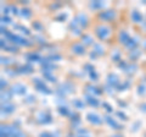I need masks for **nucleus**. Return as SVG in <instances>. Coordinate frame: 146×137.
<instances>
[{
  "mask_svg": "<svg viewBox=\"0 0 146 137\" xmlns=\"http://www.w3.org/2000/svg\"><path fill=\"white\" fill-rule=\"evenodd\" d=\"M82 43L85 45H91L93 44V38L89 34H82Z\"/></svg>",
  "mask_w": 146,
  "mask_h": 137,
  "instance_id": "393cba45",
  "label": "nucleus"
},
{
  "mask_svg": "<svg viewBox=\"0 0 146 137\" xmlns=\"http://www.w3.org/2000/svg\"><path fill=\"white\" fill-rule=\"evenodd\" d=\"M86 91H88L89 93H91V94H101L102 93V91L100 89V88H98V87H95V86H86Z\"/></svg>",
  "mask_w": 146,
  "mask_h": 137,
  "instance_id": "bb28decb",
  "label": "nucleus"
},
{
  "mask_svg": "<svg viewBox=\"0 0 146 137\" xmlns=\"http://www.w3.org/2000/svg\"><path fill=\"white\" fill-rule=\"evenodd\" d=\"M101 105H102L104 108H106V110H107V111H110V113H111V111L113 110V108H112L111 105H110V104H108V103H106V102H104V103L101 104Z\"/></svg>",
  "mask_w": 146,
  "mask_h": 137,
  "instance_id": "58836bf2",
  "label": "nucleus"
},
{
  "mask_svg": "<svg viewBox=\"0 0 146 137\" xmlns=\"http://www.w3.org/2000/svg\"><path fill=\"white\" fill-rule=\"evenodd\" d=\"M66 20V13H60V15L56 16V21H63Z\"/></svg>",
  "mask_w": 146,
  "mask_h": 137,
  "instance_id": "37998d69",
  "label": "nucleus"
},
{
  "mask_svg": "<svg viewBox=\"0 0 146 137\" xmlns=\"http://www.w3.org/2000/svg\"><path fill=\"white\" fill-rule=\"evenodd\" d=\"M110 137H123L122 135H112V136H110Z\"/></svg>",
  "mask_w": 146,
  "mask_h": 137,
  "instance_id": "864d4df0",
  "label": "nucleus"
},
{
  "mask_svg": "<svg viewBox=\"0 0 146 137\" xmlns=\"http://www.w3.org/2000/svg\"><path fill=\"white\" fill-rule=\"evenodd\" d=\"M33 70L34 68H33V66H32L31 64H26V65H22V66L16 68V74H25V75H27V74H32Z\"/></svg>",
  "mask_w": 146,
  "mask_h": 137,
  "instance_id": "f8f14e48",
  "label": "nucleus"
},
{
  "mask_svg": "<svg viewBox=\"0 0 146 137\" xmlns=\"http://www.w3.org/2000/svg\"><path fill=\"white\" fill-rule=\"evenodd\" d=\"M91 53L96 56H100V55H104L105 54V49H104V47L101 44H94L93 45V52Z\"/></svg>",
  "mask_w": 146,
  "mask_h": 137,
  "instance_id": "4be33fe9",
  "label": "nucleus"
},
{
  "mask_svg": "<svg viewBox=\"0 0 146 137\" xmlns=\"http://www.w3.org/2000/svg\"><path fill=\"white\" fill-rule=\"evenodd\" d=\"M89 6L93 9V10H100V9H102L105 6V4L102 1H99V0H96V1H91Z\"/></svg>",
  "mask_w": 146,
  "mask_h": 137,
  "instance_id": "b1692460",
  "label": "nucleus"
},
{
  "mask_svg": "<svg viewBox=\"0 0 146 137\" xmlns=\"http://www.w3.org/2000/svg\"><path fill=\"white\" fill-rule=\"evenodd\" d=\"M73 21H74L76 24L80 27V28H86V26H88V24H89L88 17H86V15L83 13V12H79L78 15L74 17V20Z\"/></svg>",
  "mask_w": 146,
  "mask_h": 137,
  "instance_id": "20e7f679",
  "label": "nucleus"
},
{
  "mask_svg": "<svg viewBox=\"0 0 146 137\" xmlns=\"http://www.w3.org/2000/svg\"><path fill=\"white\" fill-rule=\"evenodd\" d=\"M34 97H32V95H31V97H28V99H27V102H28V103H32V102H34Z\"/></svg>",
  "mask_w": 146,
  "mask_h": 137,
  "instance_id": "8fccbe9b",
  "label": "nucleus"
},
{
  "mask_svg": "<svg viewBox=\"0 0 146 137\" xmlns=\"http://www.w3.org/2000/svg\"><path fill=\"white\" fill-rule=\"evenodd\" d=\"M15 111V105L10 102H3L1 104V113L3 114H11Z\"/></svg>",
  "mask_w": 146,
  "mask_h": 137,
  "instance_id": "ddd939ff",
  "label": "nucleus"
},
{
  "mask_svg": "<svg viewBox=\"0 0 146 137\" xmlns=\"http://www.w3.org/2000/svg\"><path fill=\"white\" fill-rule=\"evenodd\" d=\"M36 121H38L39 124L46 125V124L52 122V118H51V115H50L48 111H44V113H40L39 115H38V118H36Z\"/></svg>",
  "mask_w": 146,
  "mask_h": 137,
  "instance_id": "6e6552de",
  "label": "nucleus"
},
{
  "mask_svg": "<svg viewBox=\"0 0 146 137\" xmlns=\"http://www.w3.org/2000/svg\"><path fill=\"white\" fill-rule=\"evenodd\" d=\"M26 59L28 61H31V62H33V61H42L43 60V58L40 56V54L39 53H34V52L27 53L26 54Z\"/></svg>",
  "mask_w": 146,
  "mask_h": 137,
  "instance_id": "dca6fc26",
  "label": "nucleus"
},
{
  "mask_svg": "<svg viewBox=\"0 0 146 137\" xmlns=\"http://www.w3.org/2000/svg\"><path fill=\"white\" fill-rule=\"evenodd\" d=\"M72 104H73V107H74L76 109H83L84 108V102L82 99H73L72 100Z\"/></svg>",
  "mask_w": 146,
  "mask_h": 137,
  "instance_id": "a878e982",
  "label": "nucleus"
},
{
  "mask_svg": "<svg viewBox=\"0 0 146 137\" xmlns=\"http://www.w3.org/2000/svg\"><path fill=\"white\" fill-rule=\"evenodd\" d=\"M15 126L13 125H1L0 126V137H11L13 136Z\"/></svg>",
  "mask_w": 146,
  "mask_h": 137,
  "instance_id": "423d86ee",
  "label": "nucleus"
},
{
  "mask_svg": "<svg viewBox=\"0 0 146 137\" xmlns=\"http://www.w3.org/2000/svg\"><path fill=\"white\" fill-rule=\"evenodd\" d=\"M117 13L115 10H104L99 13V19L104 21V22H110V21H113L116 19Z\"/></svg>",
  "mask_w": 146,
  "mask_h": 137,
  "instance_id": "7ed1b4c3",
  "label": "nucleus"
},
{
  "mask_svg": "<svg viewBox=\"0 0 146 137\" xmlns=\"http://www.w3.org/2000/svg\"><path fill=\"white\" fill-rule=\"evenodd\" d=\"M1 22L3 24H11V19L9 16H1Z\"/></svg>",
  "mask_w": 146,
  "mask_h": 137,
  "instance_id": "ea45409f",
  "label": "nucleus"
},
{
  "mask_svg": "<svg viewBox=\"0 0 146 137\" xmlns=\"http://www.w3.org/2000/svg\"><path fill=\"white\" fill-rule=\"evenodd\" d=\"M1 86H0V88H1V91H5V88H6V86H7V82L4 80V79H1Z\"/></svg>",
  "mask_w": 146,
  "mask_h": 137,
  "instance_id": "c03bdc74",
  "label": "nucleus"
},
{
  "mask_svg": "<svg viewBox=\"0 0 146 137\" xmlns=\"http://www.w3.org/2000/svg\"><path fill=\"white\" fill-rule=\"evenodd\" d=\"M107 85L111 88H118V86L121 85V81L118 79V76L115 74H110L107 76Z\"/></svg>",
  "mask_w": 146,
  "mask_h": 137,
  "instance_id": "1a4fd4ad",
  "label": "nucleus"
},
{
  "mask_svg": "<svg viewBox=\"0 0 146 137\" xmlns=\"http://www.w3.org/2000/svg\"><path fill=\"white\" fill-rule=\"evenodd\" d=\"M33 28H34L35 31H43L44 27H43V25L40 24L39 21H34V22H33Z\"/></svg>",
  "mask_w": 146,
  "mask_h": 137,
  "instance_id": "4c0bfd02",
  "label": "nucleus"
},
{
  "mask_svg": "<svg viewBox=\"0 0 146 137\" xmlns=\"http://www.w3.org/2000/svg\"><path fill=\"white\" fill-rule=\"evenodd\" d=\"M140 54H141V52H140V50H138V49L131 50V53H130V59H131V60H136V59L140 56Z\"/></svg>",
  "mask_w": 146,
  "mask_h": 137,
  "instance_id": "473e14b6",
  "label": "nucleus"
},
{
  "mask_svg": "<svg viewBox=\"0 0 146 137\" xmlns=\"http://www.w3.org/2000/svg\"><path fill=\"white\" fill-rule=\"evenodd\" d=\"M42 72H43V76H44L45 80H48L50 82H55V81H56V77H55L51 72H48V71H42Z\"/></svg>",
  "mask_w": 146,
  "mask_h": 137,
  "instance_id": "c85d7f7f",
  "label": "nucleus"
},
{
  "mask_svg": "<svg viewBox=\"0 0 146 137\" xmlns=\"http://www.w3.org/2000/svg\"><path fill=\"white\" fill-rule=\"evenodd\" d=\"M39 137H60V134L58 132H42V134L39 135Z\"/></svg>",
  "mask_w": 146,
  "mask_h": 137,
  "instance_id": "2f4dec72",
  "label": "nucleus"
},
{
  "mask_svg": "<svg viewBox=\"0 0 146 137\" xmlns=\"http://www.w3.org/2000/svg\"><path fill=\"white\" fill-rule=\"evenodd\" d=\"M85 102L89 104V105H91V107H94V108H96V107H99V104H100V102H99V99L96 98V97H94L93 94H89V93H86L85 94Z\"/></svg>",
  "mask_w": 146,
  "mask_h": 137,
  "instance_id": "4468645a",
  "label": "nucleus"
},
{
  "mask_svg": "<svg viewBox=\"0 0 146 137\" xmlns=\"http://www.w3.org/2000/svg\"><path fill=\"white\" fill-rule=\"evenodd\" d=\"M143 45H144V48L146 49V40H144V43H143Z\"/></svg>",
  "mask_w": 146,
  "mask_h": 137,
  "instance_id": "5fc2aeb1",
  "label": "nucleus"
},
{
  "mask_svg": "<svg viewBox=\"0 0 146 137\" xmlns=\"http://www.w3.org/2000/svg\"><path fill=\"white\" fill-rule=\"evenodd\" d=\"M58 113H60L61 115H63V116H70L71 115V110L67 107H63V105L58 107Z\"/></svg>",
  "mask_w": 146,
  "mask_h": 137,
  "instance_id": "cd10ccee",
  "label": "nucleus"
},
{
  "mask_svg": "<svg viewBox=\"0 0 146 137\" xmlns=\"http://www.w3.org/2000/svg\"><path fill=\"white\" fill-rule=\"evenodd\" d=\"M105 121H106L107 124L112 127V129H115V130H119V129H121V125L118 124V122L115 120V119H112L110 115H106V116H105Z\"/></svg>",
  "mask_w": 146,
  "mask_h": 137,
  "instance_id": "6ab92c4d",
  "label": "nucleus"
},
{
  "mask_svg": "<svg viewBox=\"0 0 146 137\" xmlns=\"http://www.w3.org/2000/svg\"><path fill=\"white\" fill-rule=\"evenodd\" d=\"M72 52L77 55H83L85 53V47L83 45V43H74L72 45Z\"/></svg>",
  "mask_w": 146,
  "mask_h": 137,
  "instance_id": "2eb2a0df",
  "label": "nucleus"
},
{
  "mask_svg": "<svg viewBox=\"0 0 146 137\" xmlns=\"http://www.w3.org/2000/svg\"><path fill=\"white\" fill-rule=\"evenodd\" d=\"M33 83L35 86V88L39 91V92H43V93H46V94H50L51 93V91H50V88L48 87L46 85H45V82L43 80L40 79H34L33 80Z\"/></svg>",
  "mask_w": 146,
  "mask_h": 137,
  "instance_id": "39448f33",
  "label": "nucleus"
},
{
  "mask_svg": "<svg viewBox=\"0 0 146 137\" xmlns=\"http://www.w3.org/2000/svg\"><path fill=\"white\" fill-rule=\"evenodd\" d=\"M5 37L11 40L12 44H16V45H23V47H29V45H32V42L29 39L27 38H23L21 37V36H17L15 33H11V32H5Z\"/></svg>",
  "mask_w": 146,
  "mask_h": 137,
  "instance_id": "f257e3e1",
  "label": "nucleus"
},
{
  "mask_svg": "<svg viewBox=\"0 0 146 137\" xmlns=\"http://www.w3.org/2000/svg\"><path fill=\"white\" fill-rule=\"evenodd\" d=\"M60 6H61V4H55V5H51V9H57Z\"/></svg>",
  "mask_w": 146,
  "mask_h": 137,
  "instance_id": "3c124183",
  "label": "nucleus"
},
{
  "mask_svg": "<svg viewBox=\"0 0 146 137\" xmlns=\"http://www.w3.org/2000/svg\"><path fill=\"white\" fill-rule=\"evenodd\" d=\"M84 68H86V71H88L89 74H90L91 71H94V66H93V65H90V64H85V65H84Z\"/></svg>",
  "mask_w": 146,
  "mask_h": 137,
  "instance_id": "79ce46f5",
  "label": "nucleus"
},
{
  "mask_svg": "<svg viewBox=\"0 0 146 137\" xmlns=\"http://www.w3.org/2000/svg\"><path fill=\"white\" fill-rule=\"evenodd\" d=\"M0 44H1V49H5V50H7V52H11V53H17L18 52V49H17V47H15V44L9 45L5 42V39H1Z\"/></svg>",
  "mask_w": 146,
  "mask_h": 137,
  "instance_id": "aec40b11",
  "label": "nucleus"
},
{
  "mask_svg": "<svg viewBox=\"0 0 146 137\" xmlns=\"http://www.w3.org/2000/svg\"><path fill=\"white\" fill-rule=\"evenodd\" d=\"M138 93H139V94H144V93H145V86H139Z\"/></svg>",
  "mask_w": 146,
  "mask_h": 137,
  "instance_id": "a18cd8bd",
  "label": "nucleus"
},
{
  "mask_svg": "<svg viewBox=\"0 0 146 137\" xmlns=\"http://www.w3.org/2000/svg\"><path fill=\"white\" fill-rule=\"evenodd\" d=\"M111 58H112V60H113V61H119V60H121V53L118 52V50H116V52H113V53H112Z\"/></svg>",
  "mask_w": 146,
  "mask_h": 137,
  "instance_id": "c9c22d12",
  "label": "nucleus"
},
{
  "mask_svg": "<svg viewBox=\"0 0 146 137\" xmlns=\"http://www.w3.org/2000/svg\"><path fill=\"white\" fill-rule=\"evenodd\" d=\"M10 9H11V6H3V12L4 13H7Z\"/></svg>",
  "mask_w": 146,
  "mask_h": 137,
  "instance_id": "09e8293b",
  "label": "nucleus"
},
{
  "mask_svg": "<svg viewBox=\"0 0 146 137\" xmlns=\"http://www.w3.org/2000/svg\"><path fill=\"white\" fill-rule=\"evenodd\" d=\"M112 33V30L111 27L108 26H105V25H100L95 28V34L100 40H106L110 38V36Z\"/></svg>",
  "mask_w": 146,
  "mask_h": 137,
  "instance_id": "f03ea898",
  "label": "nucleus"
},
{
  "mask_svg": "<svg viewBox=\"0 0 146 137\" xmlns=\"http://www.w3.org/2000/svg\"><path fill=\"white\" fill-rule=\"evenodd\" d=\"M118 39H119V42L122 44L127 45V43L129 42V39H130V36H129V33H128L127 31H121L119 36H118Z\"/></svg>",
  "mask_w": 146,
  "mask_h": 137,
  "instance_id": "412c9836",
  "label": "nucleus"
},
{
  "mask_svg": "<svg viewBox=\"0 0 146 137\" xmlns=\"http://www.w3.org/2000/svg\"><path fill=\"white\" fill-rule=\"evenodd\" d=\"M140 108H141V109H143V110H144V111H146V103H144V104H141V105H140Z\"/></svg>",
  "mask_w": 146,
  "mask_h": 137,
  "instance_id": "603ef678",
  "label": "nucleus"
},
{
  "mask_svg": "<svg viewBox=\"0 0 146 137\" xmlns=\"http://www.w3.org/2000/svg\"><path fill=\"white\" fill-rule=\"evenodd\" d=\"M139 38L138 37H130V39H129V42L127 43V45L125 47L129 49V50H135L136 49V47L139 45Z\"/></svg>",
  "mask_w": 146,
  "mask_h": 137,
  "instance_id": "a211bd4d",
  "label": "nucleus"
},
{
  "mask_svg": "<svg viewBox=\"0 0 146 137\" xmlns=\"http://www.w3.org/2000/svg\"><path fill=\"white\" fill-rule=\"evenodd\" d=\"M11 91H12L13 94L23 95L26 93V91H27V87H26L25 85H22V83H16V85H13L12 87H11Z\"/></svg>",
  "mask_w": 146,
  "mask_h": 137,
  "instance_id": "9b49d317",
  "label": "nucleus"
},
{
  "mask_svg": "<svg viewBox=\"0 0 146 137\" xmlns=\"http://www.w3.org/2000/svg\"><path fill=\"white\" fill-rule=\"evenodd\" d=\"M67 137H72V136H71V135H68V136H67Z\"/></svg>",
  "mask_w": 146,
  "mask_h": 137,
  "instance_id": "6e6d98bb",
  "label": "nucleus"
},
{
  "mask_svg": "<svg viewBox=\"0 0 146 137\" xmlns=\"http://www.w3.org/2000/svg\"><path fill=\"white\" fill-rule=\"evenodd\" d=\"M86 119H88V121L93 125H101L102 124V118L95 113H89L88 115H86Z\"/></svg>",
  "mask_w": 146,
  "mask_h": 137,
  "instance_id": "9d476101",
  "label": "nucleus"
},
{
  "mask_svg": "<svg viewBox=\"0 0 146 137\" xmlns=\"http://www.w3.org/2000/svg\"><path fill=\"white\" fill-rule=\"evenodd\" d=\"M1 64L3 65H12L13 64V60L11 58H5V56H1Z\"/></svg>",
  "mask_w": 146,
  "mask_h": 137,
  "instance_id": "f704fd0d",
  "label": "nucleus"
},
{
  "mask_svg": "<svg viewBox=\"0 0 146 137\" xmlns=\"http://www.w3.org/2000/svg\"><path fill=\"white\" fill-rule=\"evenodd\" d=\"M11 10H12V12L15 13V15H18V13H20V11H18V9L16 6H11Z\"/></svg>",
  "mask_w": 146,
  "mask_h": 137,
  "instance_id": "de8ad7c7",
  "label": "nucleus"
},
{
  "mask_svg": "<svg viewBox=\"0 0 146 137\" xmlns=\"http://www.w3.org/2000/svg\"><path fill=\"white\" fill-rule=\"evenodd\" d=\"M13 27H16V28H18V30H21V32H22V33L31 34V32H29V30L27 28V27H23V26H21V25H15Z\"/></svg>",
  "mask_w": 146,
  "mask_h": 137,
  "instance_id": "e433bc0d",
  "label": "nucleus"
},
{
  "mask_svg": "<svg viewBox=\"0 0 146 137\" xmlns=\"http://www.w3.org/2000/svg\"><path fill=\"white\" fill-rule=\"evenodd\" d=\"M89 76H90V79L93 80V81H96V80H98V74L95 72V70H94V71H91L90 74H89Z\"/></svg>",
  "mask_w": 146,
  "mask_h": 137,
  "instance_id": "a19ab883",
  "label": "nucleus"
},
{
  "mask_svg": "<svg viewBox=\"0 0 146 137\" xmlns=\"http://www.w3.org/2000/svg\"><path fill=\"white\" fill-rule=\"evenodd\" d=\"M20 15L23 17V19H29L32 16V11L29 9H22V10H20Z\"/></svg>",
  "mask_w": 146,
  "mask_h": 137,
  "instance_id": "7c9ffc66",
  "label": "nucleus"
},
{
  "mask_svg": "<svg viewBox=\"0 0 146 137\" xmlns=\"http://www.w3.org/2000/svg\"><path fill=\"white\" fill-rule=\"evenodd\" d=\"M73 91V85L71 83V82H66V83H62L60 87L57 88L56 93L60 94V95H66L68 93H71Z\"/></svg>",
  "mask_w": 146,
  "mask_h": 137,
  "instance_id": "0eeeda50",
  "label": "nucleus"
},
{
  "mask_svg": "<svg viewBox=\"0 0 146 137\" xmlns=\"http://www.w3.org/2000/svg\"><path fill=\"white\" fill-rule=\"evenodd\" d=\"M12 91H9V89H5V91H1V99L3 102H9L11 98H12Z\"/></svg>",
  "mask_w": 146,
  "mask_h": 137,
  "instance_id": "5701e85b",
  "label": "nucleus"
},
{
  "mask_svg": "<svg viewBox=\"0 0 146 137\" xmlns=\"http://www.w3.org/2000/svg\"><path fill=\"white\" fill-rule=\"evenodd\" d=\"M61 59V55H58V54H51V55H49L46 58H44V60L46 61H50V62H54V61H57Z\"/></svg>",
  "mask_w": 146,
  "mask_h": 137,
  "instance_id": "c756f323",
  "label": "nucleus"
},
{
  "mask_svg": "<svg viewBox=\"0 0 146 137\" xmlns=\"http://www.w3.org/2000/svg\"><path fill=\"white\" fill-rule=\"evenodd\" d=\"M11 137H12V136H11Z\"/></svg>",
  "mask_w": 146,
  "mask_h": 137,
  "instance_id": "4d7b16f0",
  "label": "nucleus"
},
{
  "mask_svg": "<svg viewBox=\"0 0 146 137\" xmlns=\"http://www.w3.org/2000/svg\"><path fill=\"white\" fill-rule=\"evenodd\" d=\"M130 19H131V21H134L135 24H141V22H143V15H141L138 10H131Z\"/></svg>",
  "mask_w": 146,
  "mask_h": 137,
  "instance_id": "f3484780",
  "label": "nucleus"
},
{
  "mask_svg": "<svg viewBox=\"0 0 146 137\" xmlns=\"http://www.w3.org/2000/svg\"><path fill=\"white\" fill-rule=\"evenodd\" d=\"M117 115L122 118V120H127V116L124 115V113H122V111H117Z\"/></svg>",
  "mask_w": 146,
  "mask_h": 137,
  "instance_id": "49530a36",
  "label": "nucleus"
},
{
  "mask_svg": "<svg viewBox=\"0 0 146 137\" xmlns=\"http://www.w3.org/2000/svg\"><path fill=\"white\" fill-rule=\"evenodd\" d=\"M129 86H130V81H125V82H123V83H121L119 86H118L117 91H125Z\"/></svg>",
  "mask_w": 146,
  "mask_h": 137,
  "instance_id": "72a5a7b5",
  "label": "nucleus"
}]
</instances>
